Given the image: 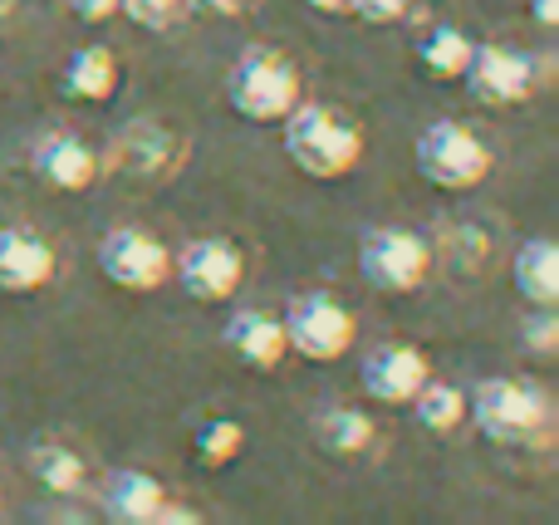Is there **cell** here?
I'll use <instances>...</instances> for the list:
<instances>
[{
  "label": "cell",
  "mask_w": 559,
  "mask_h": 525,
  "mask_svg": "<svg viewBox=\"0 0 559 525\" xmlns=\"http://www.w3.org/2000/svg\"><path fill=\"white\" fill-rule=\"evenodd\" d=\"M192 452L206 462V467H226L246 452V422L236 418H206L202 428L192 432Z\"/></svg>",
  "instance_id": "603a6c76"
},
{
  "label": "cell",
  "mask_w": 559,
  "mask_h": 525,
  "mask_svg": "<svg viewBox=\"0 0 559 525\" xmlns=\"http://www.w3.org/2000/svg\"><path fill=\"white\" fill-rule=\"evenodd\" d=\"M25 472L49 491V497H79L88 491V457L64 438H45L25 452Z\"/></svg>",
  "instance_id": "ac0fdd59"
},
{
  "label": "cell",
  "mask_w": 559,
  "mask_h": 525,
  "mask_svg": "<svg viewBox=\"0 0 559 525\" xmlns=\"http://www.w3.org/2000/svg\"><path fill=\"white\" fill-rule=\"evenodd\" d=\"M289 354L305 363H338L358 349V314L329 290H299L280 314Z\"/></svg>",
  "instance_id": "52a82bcc"
},
{
  "label": "cell",
  "mask_w": 559,
  "mask_h": 525,
  "mask_svg": "<svg viewBox=\"0 0 559 525\" xmlns=\"http://www.w3.org/2000/svg\"><path fill=\"white\" fill-rule=\"evenodd\" d=\"M521 339L535 359H555L559 349V320H555V305H535L531 314L521 320Z\"/></svg>",
  "instance_id": "d4e9b609"
},
{
  "label": "cell",
  "mask_w": 559,
  "mask_h": 525,
  "mask_svg": "<svg viewBox=\"0 0 559 525\" xmlns=\"http://www.w3.org/2000/svg\"><path fill=\"white\" fill-rule=\"evenodd\" d=\"M98 275H104L114 290L128 295H153L173 281V251L157 231L147 226H114V231L98 241Z\"/></svg>",
  "instance_id": "ba28073f"
},
{
  "label": "cell",
  "mask_w": 559,
  "mask_h": 525,
  "mask_svg": "<svg viewBox=\"0 0 559 525\" xmlns=\"http://www.w3.org/2000/svg\"><path fill=\"white\" fill-rule=\"evenodd\" d=\"M511 285L525 305H559V246L550 236H525L511 261Z\"/></svg>",
  "instance_id": "d6986e66"
},
{
  "label": "cell",
  "mask_w": 559,
  "mask_h": 525,
  "mask_svg": "<svg viewBox=\"0 0 559 525\" xmlns=\"http://www.w3.org/2000/svg\"><path fill=\"white\" fill-rule=\"evenodd\" d=\"M427 379H432V359H427L417 344H407V339L373 344V349L364 354V363H358L364 398L383 403V408H407Z\"/></svg>",
  "instance_id": "8fae6325"
},
{
  "label": "cell",
  "mask_w": 559,
  "mask_h": 525,
  "mask_svg": "<svg viewBox=\"0 0 559 525\" xmlns=\"http://www.w3.org/2000/svg\"><path fill=\"white\" fill-rule=\"evenodd\" d=\"M442 255V265H452L456 275H481V265L491 261V236H481L476 222H447L442 241L432 246Z\"/></svg>",
  "instance_id": "7402d4cb"
},
{
  "label": "cell",
  "mask_w": 559,
  "mask_h": 525,
  "mask_svg": "<svg viewBox=\"0 0 559 525\" xmlns=\"http://www.w3.org/2000/svg\"><path fill=\"white\" fill-rule=\"evenodd\" d=\"M118 15L143 29H173L187 20V0H118Z\"/></svg>",
  "instance_id": "cb8c5ba5"
},
{
  "label": "cell",
  "mask_w": 559,
  "mask_h": 525,
  "mask_svg": "<svg viewBox=\"0 0 559 525\" xmlns=\"http://www.w3.org/2000/svg\"><path fill=\"white\" fill-rule=\"evenodd\" d=\"M69 15L84 20V25H104V20L118 15V0H64Z\"/></svg>",
  "instance_id": "83f0119b"
},
{
  "label": "cell",
  "mask_w": 559,
  "mask_h": 525,
  "mask_svg": "<svg viewBox=\"0 0 559 525\" xmlns=\"http://www.w3.org/2000/svg\"><path fill=\"white\" fill-rule=\"evenodd\" d=\"M280 128H285L289 163L305 177H314V182H338V177H348L364 163V147H368L364 123L338 104H305L299 98Z\"/></svg>",
  "instance_id": "7a4b0ae2"
},
{
  "label": "cell",
  "mask_w": 559,
  "mask_h": 525,
  "mask_svg": "<svg viewBox=\"0 0 559 525\" xmlns=\"http://www.w3.org/2000/svg\"><path fill=\"white\" fill-rule=\"evenodd\" d=\"M413 163H417V177L437 192H472L491 177L496 167V153L472 123L462 118H437L417 133L413 143Z\"/></svg>",
  "instance_id": "5b68a950"
},
{
  "label": "cell",
  "mask_w": 559,
  "mask_h": 525,
  "mask_svg": "<svg viewBox=\"0 0 559 525\" xmlns=\"http://www.w3.org/2000/svg\"><path fill=\"white\" fill-rule=\"evenodd\" d=\"M0 516H5V487H0Z\"/></svg>",
  "instance_id": "d6a6232c"
},
{
  "label": "cell",
  "mask_w": 559,
  "mask_h": 525,
  "mask_svg": "<svg viewBox=\"0 0 559 525\" xmlns=\"http://www.w3.org/2000/svg\"><path fill=\"white\" fill-rule=\"evenodd\" d=\"M118 84H123V69L108 45H79L59 69V94L69 104H108Z\"/></svg>",
  "instance_id": "2e32d148"
},
{
  "label": "cell",
  "mask_w": 559,
  "mask_h": 525,
  "mask_svg": "<svg viewBox=\"0 0 559 525\" xmlns=\"http://www.w3.org/2000/svg\"><path fill=\"white\" fill-rule=\"evenodd\" d=\"M182 167H187V138L182 128L163 123V118H133L98 153V172L123 187H163Z\"/></svg>",
  "instance_id": "277c9868"
},
{
  "label": "cell",
  "mask_w": 559,
  "mask_h": 525,
  "mask_svg": "<svg viewBox=\"0 0 559 525\" xmlns=\"http://www.w3.org/2000/svg\"><path fill=\"white\" fill-rule=\"evenodd\" d=\"M309 438H314V448L329 452V457L354 462V457H368V452H373L378 422L368 418L364 408H354V403H334V408H324V413L314 418Z\"/></svg>",
  "instance_id": "e0dca14e"
},
{
  "label": "cell",
  "mask_w": 559,
  "mask_h": 525,
  "mask_svg": "<svg viewBox=\"0 0 559 525\" xmlns=\"http://www.w3.org/2000/svg\"><path fill=\"white\" fill-rule=\"evenodd\" d=\"M314 15H348V0H305Z\"/></svg>",
  "instance_id": "4dcf8cb0"
},
{
  "label": "cell",
  "mask_w": 559,
  "mask_h": 525,
  "mask_svg": "<svg viewBox=\"0 0 559 525\" xmlns=\"http://www.w3.org/2000/svg\"><path fill=\"white\" fill-rule=\"evenodd\" d=\"M466 422L496 448H545L555 438V398L535 379L496 373L466 393Z\"/></svg>",
  "instance_id": "6da1fadb"
},
{
  "label": "cell",
  "mask_w": 559,
  "mask_h": 525,
  "mask_svg": "<svg viewBox=\"0 0 559 525\" xmlns=\"http://www.w3.org/2000/svg\"><path fill=\"white\" fill-rule=\"evenodd\" d=\"M437 251L423 231L413 226H393L378 222L358 236V275H364L368 290L378 295H413L432 281Z\"/></svg>",
  "instance_id": "8992f818"
},
{
  "label": "cell",
  "mask_w": 559,
  "mask_h": 525,
  "mask_svg": "<svg viewBox=\"0 0 559 525\" xmlns=\"http://www.w3.org/2000/svg\"><path fill=\"white\" fill-rule=\"evenodd\" d=\"M540 69H545L540 59L515 45H476L462 84H466V94L486 108H521V104H531L535 88L545 84Z\"/></svg>",
  "instance_id": "30bf717a"
},
{
  "label": "cell",
  "mask_w": 559,
  "mask_h": 525,
  "mask_svg": "<svg viewBox=\"0 0 559 525\" xmlns=\"http://www.w3.org/2000/svg\"><path fill=\"white\" fill-rule=\"evenodd\" d=\"M15 5H20V0H0V25H5V20L15 15Z\"/></svg>",
  "instance_id": "1f68e13d"
},
{
  "label": "cell",
  "mask_w": 559,
  "mask_h": 525,
  "mask_svg": "<svg viewBox=\"0 0 559 525\" xmlns=\"http://www.w3.org/2000/svg\"><path fill=\"white\" fill-rule=\"evenodd\" d=\"M413 0H348V15L364 20V25H397L407 20Z\"/></svg>",
  "instance_id": "484cf974"
},
{
  "label": "cell",
  "mask_w": 559,
  "mask_h": 525,
  "mask_svg": "<svg viewBox=\"0 0 559 525\" xmlns=\"http://www.w3.org/2000/svg\"><path fill=\"white\" fill-rule=\"evenodd\" d=\"M173 281L197 305H231L246 285V251L231 236H197L173 255Z\"/></svg>",
  "instance_id": "9c48e42d"
},
{
  "label": "cell",
  "mask_w": 559,
  "mask_h": 525,
  "mask_svg": "<svg viewBox=\"0 0 559 525\" xmlns=\"http://www.w3.org/2000/svg\"><path fill=\"white\" fill-rule=\"evenodd\" d=\"M255 0H187V15H212V20H241Z\"/></svg>",
  "instance_id": "4316f807"
},
{
  "label": "cell",
  "mask_w": 559,
  "mask_h": 525,
  "mask_svg": "<svg viewBox=\"0 0 559 525\" xmlns=\"http://www.w3.org/2000/svg\"><path fill=\"white\" fill-rule=\"evenodd\" d=\"M476 39L466 35L462 25H432L423 39H417V64L427 69V79L437 84H462L466 64H472Z\"/></svg>",
  "instance_id": "ffe728a7"
},
{
  "label": "cell",
  "mask_w": 559,
  "mask_h": 525,
  "mask_svg": "<svg viewBox=\"0 0 559 525\" xmlns=\"http://www.w3.org/2000/svg\"><path fill=\"white\" fill-rule=\"evenodd\" d=\"M407 408H413V418L423 422L432 438H452L456 428H466V389L437 379V373L417 389V398L407 403Z\"/></svg>",
  "instance_id": "44dd1931"
},
{
  "label": "cell",
  "mask_w": 559,
  "mask_h": 525,
  "mask_svg": "<svg viewBox=\"0 0 559 525\" xmlns=\"http://www.w3.org/2000/svg\"><path fill=\"white\" fill-rule=\"evenodd\" d=\"M531 20L540 29H555L559 25V0H531Z\"/></svg>",
  "instance_id": "f546056e"
},
{
  "label": "cell",
  "mask_w": 559,
  "mask_h": 525,
  "mask_svg": "<svg viewBox=\"0 0 559 525\" xmlns=\"http://www.w3.org/2000/svg\"><path fill=\"white\" fill-rule=\"evenodd\" d=\"M163 501H167V487L143 467L108 472L104 491H98V506H104V516L114 525H153Z\"/></svg>",
  "instance_id": "9a60e30c"
},
{
  "label": "cell",
  "mask_w": 559,
  "mask_h": 525,
  "mask_svg": "<svg viewBox=\"0 0 559 525\" xmlns=\"http://www.w3.org/2000/svg\"><path fill=\"white\" fill-rule=\"evenodd\" d=\"M29 172L49 187V192H88L98 182V147L79 138L74 128H45L29 143Z\"/></svg>",
  "instance_id": "7c38bea8"
},
{
  "label": "cell",
  "mask_w": 559,
  "mask_h": 525,
  "mask_svg": "<svg viewBox=\"0 0 559 525\" xmlns=\"http://www.w3.org/2000/svg\"><path fill=\"white\" fill-rule=\"evenodd\" d=\"M299 98H305V69L275 45L241 49L226 69V104L255 128H280Z\"/></svg>",
  "instance_id": "3957f363"
},
{
  "label": "cell",
  "mask_w": 559,
  "mask_h": 525,
  "mask_svg": "<svg viewBox=\"0 0 559 525\" xmlns=\"http://www.w3.org/2000/svg\"><path fill=\"white\" fill-rule=\"evenodd\" d=\"M222 344L231 349V359L251 373H275L285 363V324L271 310H236L222 330Z\"/></svg>",
  "instance_id": "5bb4252c"
},
{
  "label": "cell",
  "mask_w": 559,
  "mask_h": 525,
  "mask_svg": "<svg viewBox=\"0 0 559 525\" xmlns=\"http://www.w3.org/2000/svg\"><path fill=\"white\" fill-rule=\"evenodd\" d=\"M59 275V251L35 226H0V295H39Z\"/></svg>",
  "instance_id": "4fadbf2b"
},
{
  "label": "cell",
  "mask_w": 559,
  "mask_h": 525,
  "mask_svg": "<svg viewBox=\"0 0 559 525\" xmlns=\"http://www.w3.org/2000/svg\"><path fill=\"white\" fill-rule=\"evenodd\" d=\"M153 525H202V511H192V506H182V501H173V497H167L163 506H157Z\"/></svg>",
  "instance_id": "f1b7e54d"
}]
</instances>
